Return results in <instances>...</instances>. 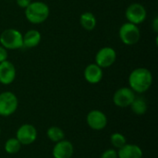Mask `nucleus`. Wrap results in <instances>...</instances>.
Masks as SVG:
<instances>
[{"mask_svg":"<svg viewBox=\"0 0 158 158\" xmlns=\"http://www.w3.org/2000/svg\"><path fill=\"white\" fill-rule=\"evenodd\" d=\"M153 84V74L146 68H137L129 75L130 88L135 94L147 92Z\"/></svg>","mask_w":158,"mask_h":158,"instance_id":"f257e3e1","label":"nucleus"},{"mask_svg":"<svg viewBox=\"0 0 158 158\" xmlns=\"http://www.w3.org/2000/svg\"><path fill=\"white\" fill-rule=\"evenodd\" d=\"M50 14V8L47 4L42 1H31L25 8V17L32 24H41L44 22Z\"/></svg>","mask_w":158,"mask_h":158,"instance_id":"f03ea898","label":"nucleus"},{"mask_svg":"<svg viewBox=\"0 0 158 158\" xmlns=\"http://www.w3.org/2000/svg\"><path fill=\"white\" fill-rule=\"evenodd\" d=\"M0 45L6 50H17L23 47V34L17 29H6L0 34Z\"/></svg>","mask_w":158,"mask_h":158,"instance_id":"7ed1b4c3","label":"nucleus"},{"mask_svg":"<svg viewBox=\"0 0 158 158\" xmlns=\"http://www.w3.org/2000/svg\"><path fill=\"white\" fill-rule=\"evenodd\" d=\"M120 41L126 45L136 44L141 38V31L138 25L131 22H126L121 25L118 31Z\"/></svg>","mask_w":158,"mask_h":158,"instance_id":"20e7f679","label":"nucleus"},{"mask_svg":"<svg viewBox=\"0 0 158 158\" xmlns=\"http://www.w3.org/2000/svg\"><path fill=\"white\" fill-rule=\"evenodd\" d=\"M19 106V100L12 92H3L0 94V116L9 117L13 115Z\"/></svg>","mask_w":158,"mask_h":158,"instance_id":"39448f33","label":"nucleus"},{"mask_svg":"<svg viewBox=\"0 0 158 158\" xmlns=\"http://www.w3.org/2000/svg\"><path fill=\"white\" fill-rule=\"evenodd\" d=\"M125 17L128 22L139 25L146 19L147 11L143 5L140 3H132L126 8Z\"/></svg>","mask_w":158,"mask_h":158,"instance_id":"423d86ee","label":"nucleus"},{"mask_svg":"<svg viewBox=\"0 0 158 158\" xmlns=\"http://www.w3.org/2000/svg\"><path fill=\"white\" fill-rule=\"evenodd\" d=\"M95 64L101 69H106L111 67L117 59L116 50L110 46H106L99 49L95 55Z\"/></svg>","mask_w":158,"mask_h":158,"instance_id":"0eeeda50","label":"nucleus"},{"mask_svg":"<svg viewBox=\"0 0 158 158\" xmlns=\"http://www.w3.org/2000/svg\"><path fill=\"white\" fill-rule=\"evenodd\" d=\"M136 94L130 87H122L117 90L113 95V103L121 108L131 106Z\"/></svg>","mask_w":158,"mask_h":158,"instance_id":"6e6552de","label":"nucleus"},{"mask_svg":"<svg viewBox=\"0 0 158 158\" xmlns=\"http://www.w3.org/2000/svg\"><path fill=\"white\" fill-rule=\"evenodd\" d=\"M16 138L21 145H30L37 139V130L31 124H23L18 129Z\"/></svg>","mask_w":158,"mask_h":158,"instance_id":"1a4fd4ad","label":"nucleus"},{"mask_svg":"<svg viewBox=\"0 0 158 158\" xmlns=\"http://www.w3.org/2000/svg\"><path fill=\"white\" fill-rule=\"evenodd\" d=\"M86 121L88 126L94 131H102L107 125V118L106 114L97 109L92 110L87 114Z\"/></svg>","mask_w":158,"mask_h":158,"instance_id":"9d476101","label":"nucleus"},{"mask_svg":"<svg viewBox=\"0 0 158 158\" xmlns=\"http://www.w3.org/2000/svg\"><path fill=\"white\" fill-rule=\"evenodd\" d=\"M16 68L8 60L0 63V83L3 85L11 84L16 78Z\"/></svg>","mask_w":158,"mask_h":158,"instance_id":"9b49d317","label":"nucleus"},{"mask_svg":"<svg viewBox=\"0 0 158 158\" xmlns=\"http://www.w3.org/2000/svg\"><path fill=\"white\" fill-rule=\"evenodd\" d=\"M73 153V144L67 140H62L58 143H56L52 151V155L54 158H71Z\"/></svg>","mask_w":158,"mask_h":158,"instance_id":"f8f14e48","label":"nucleus"},{"mask_svg":"<svg viewBox=\"0 0 158 158\" xmlns=\"http://www.w3.org/2000/svg\"><path fill=\"white\" fill-rule=\"evenodd\" d=\"M83 76L85 81L90 84H97L103 79V69H101L95 63L87 65L84 69Z\"/></svg>","mask_w":158,"mask_h":158,"instance_id":"ddd939ff","label":"nucleus"},{"mask_svg":"<svg viewBox=\"0 0 158 158\" xmlns=\"http://www.w3.org/2000/svg\"><path fill=\"white\" fill-rule=\"evenodd\" d=\"M143 156L142 148L132 143H126L118 151V158H143Z\"/></svg>","mask_w":158,"mask_h":158,"instance_id":"4468645a","label":"nucleus"},{"mask_svg":"<svg viewBox=\"0 0 158 158\" xmlns=\"http://www.w3.org/2000/svg\"><path fill=\"white\" fill-rule=\"evenodd\" d=\"M42 40V34L37 30H29L23 34V47H36Z\"/></svg>","mask_w":158,"mask_h":158,"instance_id":"2eb2a0df","label":"nucleus"},{"mask_svg":"<svg viewBox=\"0 0 158 158\" xmlns=\"http://www.w3.org/2000/svg\"><path fill=\"white\" fill-rule=\"evenodd\" d=\"M80 23L84 30L91 31L95 29L96 24H97V20H96V18H95L94 13H92L90 11H86L81 15Z\"/></svg>","mask_w":158,"mask_h":158,"instance_id":"dca6fc26","label":"nucleus"},{"mask_svg":"<svg viewBox=\"0 0 158 158\" xmlns=\"http://www.w3.org/2000/svg\"><path fill=\"white\" fill-rule=\"evenodd\" d=\"M131 108L135 115L143 116L146 113L148 106H147V103L145 102V100L143 98L135 97V99L133 100V102L131 105Z\"/></svg>","mask_w":158,"mask_h":158,"instance_id":"f3484780","label":"nucleus"},{"mask_svg":"<svg viewBox=\"0 0 158 158\" xmlns=\"http://www.w3.org/2000/svg\"><path fill=\"white\" fill-rule=\"evenodd\" d=\"M46 135H47L48 139L55 143L64 140V138H65V132L63 131V130L56 126L50 127L46 131Z\"/></svg>","mask_w":158,"mask_h":158,"instance_id":"a211bd4d","label":"nucleus"},{"mask_svg":"<svg viewBox=\"0 0 158 158\" xmlns=\"http://www.w3.org/2000/svg\"><path fill=\"white\" fill-rule=\"evenodd\" d=\"M4 148H5V151L6 154L15 155L19 152V150L21 148V144L18 141L17 138H10V139L6 140V142L5 143Z\"/></svg>","mask_w":158,"mask_h":158,"instance_id":"6ab92c4d","label":"nucleus"},{"mask_svg":"<svg viewBox=\"0 0 158 158\" xmlns=\"http://www.w3.org/2000/svg\"><path fill=\"white\" fill-rule=\"evenodd\" d=\"M110 143L115 148L119 149L127 143V140L123 134H121L119 132H115V133L111 134V136H110Z\"/></svg>","mask_w":158,"mask_h":158,"instance_id":"aec40b11","label":"nucleus"},{"mask_svg":"<svg viewBox=\"0 0 158 158\" xmlns=\"http://www.w3.org/2000/svg\"><path fill=\"white\" fill-rule=\"evenodd\" d=\"M100 158H118V151L115 149H107L101 155Z\"/></svg>","mask_w":158,"mask_h":158,"instance_id":"412c9836","label":"nucleus"},{"mask_svg":"<svg viewBox=\"0 0 158 158\" xmlns=\"http://www.w3.org/2000/svg\"><path fill=\"white\" fill-rule=\"evenodd\" d=\"M7 56H8L7 50L5 47H3L2 45H0V63L7 60Z\"/></svg>","mask_w":158,"mask_h":158,"instance_id":"4be33fe9","label":"nucleus"},{"mask_svg":"<svg viewBox=\"0 0 158 158\" xmlns=\"http://www.w3.org/2000/svg\"><path fill=\"white\" fill-rule=\"evenodd\" d=\"M16 3L19 7L25 9L31 3V0H16Z\"/></svg>","mask_w":158,"mask_h":158,"instance_id":"5701e85b","label":"nucleus"},{"mask_svg":"<svg viewBox=\"0 0 158 158\" xmlns=\"http://www.w3.org/2000/svg\"><path fill=\"white\" fill-rule=\"evenodd\" d=\"M153 29L155 31V32H157L158 31V18L156 17L154 21H153Z\"/></svg>","mask_w":158,"mask_h":158,"instance_id":"b1692460","label":"nucleus"},{"mask_svg":"<svg viewBox=\"0 0 158 158\" xmlns=\"http://www.w3.org/2000/svg\"><path fill=\"white\" fill-rule=\"evenodd\" d=\"M0 135H1V129H0Z\"/></svg>","mask_w":158,"mask_h":158,"instance_id":"393cba45","label":"nucleus"}]
</instances>
